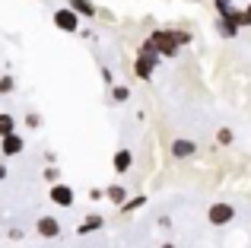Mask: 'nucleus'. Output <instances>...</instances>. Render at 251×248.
<instances>
[{
    "label": "nucleus",
    "mask_w": 251,
    "mask_h": 248,
    "mask_svg": "<svg viewBox=\"0 0 251 248\" xmlns=\"http://www.w3.org/2000/svg\"><path fill=\"white\" fill-rule=\"evenodd\" d=\"M48 200L54 207H74V188L64 185V181H54V185L48 188Z\"/></svg>",
    "instance_id": "6"
},
{
    "label": "nucleus",
    "mask_w": 251,
    "mask_h": 248,
    "mask_svg": "<svg viewBox=\"0 0 251 248\" xmlns=\"http://www.w3.org/2000/svg\"><path fill=\"white\" fill-rule=\"evenodd\" d=\"M213 3H216V13H220V16H226L229 10H235V6H232V0H213Z\"/></svg>",
    "instance_id": "22"
},
{
    "label": "nucleus",
    "mask_w": 251,
    "mask_h": 248,
    "mask_svg": "<svg viewBox=\"0 0 251 248\" xmlns=\"http://www.w3.org/2000/svg\"><path fill=\"white\" fill-rule=\"evenodd\" d=\"M235 220V207L229 204V200H216V204L207 207V223L216 226V229H223V226H229Z\"/></svg>",
    "instance_id": "2"
},
{
    "label": "nucleus",
    "mask_w": 251,
    "mask_h": 248,
    "mask_svg": "<svg viewBox=\"0 0 251 248\" xmlns=\"http://www.w3.org/2000/svg\"><path fill=\"white\" fill-rule=\"evenodd\" d=\"M140 54H156V45H153V42H150V38H147V42H143V45H140Z\"/></svg>",
    "instance_id": "23"
},
{
    "label": "nucleus",
    "mask_w": 251,
    "mask_h": 248,
    "mask_svg": "<svg viewBox=\"0 0 251 248\" xmlns=\"http://www.w3.org/2000/svg\"><path fill=\"white\" fill-rule=\"evenodd\" d=\"M159 61H162L159 54H140V51H137L134 74L140 76V80H153V74H156V67H159Z\"/></svg>",
    "instance_id": "5"
},
{
    "label": "nucleus",
    "mask_w": 251,
    "mask_h": 248,
    "mask_svg": "<svg viewBox=\"0 0 251 248\" xmlns=\"http://www.w3.org/2000/svg\"><path fill=\"white\" fill-rule=\"evenodd\" d=\"M6 175H10V169H6V166H0V181H3Z\"/></svg>",
    "instance_id": "26"
},
{
    "label": "nucleus",
    "mask_w": 251,
    "mask_h": 248,
    "mask_svg": "<svg viewBox=\"0 0 251 248\" xmlns=\"http://www.w3.org/2000/svg\"><path fill=\"white\" fill-rule=\"evenodd\" d=\"M102 191H105V198H108V200H111V204H115V207H121V204H124V200H127V198H130V191H127V188H124V185H121V181H115V185H108V188H102Z\"/></svg>",
    "instance_id": "12"
},
{
    "label": "nucleus",
    "mask_w": 251,
    "mask_h": 248,
    "mask_svg": "<svg viewBox=\"0 0 251 248\" xmlns=\"http://www.w3.org/2000/svg\"><path fill=\"white\" fill-rule=\"evenodd\" d=\"M159 248H178V245H175V242H162Z\"/></svg>",
    "instance_id": "27"
},
{
    "label": "nucleus",
    "mask_w": 251,
    "mask_h": 248,
    "mask_svg": "<svg viewBox=\"0 0 251 248\" xmlns=\"http://www.w3.org/2000/svg\"><path fill=\"white\" fill-rule=\"evenodd\" d=\"M108 93H111V102H127L130 99V86H124V83H111Z\"/></svg>",
    "instance_id": "15"
},
{
    "label": "nucleus",
    "mask_w": 251,
    "mask_h": 248,
    "mask_svg": "<svg viewBox=\"0 0 251 248\" xmlns=\"http://www.w3.org/2000/svg\"><path fill=\"white\" fill-rule=\"evenodd\" d=\"M67 6L76 13L80 19H92V16H99V10H96V3L92 0H67Z\"/></svg>",
    "instance_id": "11"
},
{
    "label": "nucleus",
    "mask_w": 251,
    "mask_h": 248,
    "mask_svg": "<svg viewBox=\"0 0 251 248\" xmlns=\"http://www.w3.org/2000/svg\"><path fill=\"white\" fill-rule=\"evenodd\" d=\"M51 19H54V25H57L61 32H70V35H76V32H80V16H76L70 6L54 10V13H51Z\"/></svg>",
    "instance_id": "4"
},
{
    "label": "nucleus",
    "mask_w": 251,
    "mask_h": 248,
    "mask_svg": "<svg viewBox=\"0 0 251 248\" xmlns=\"http://www.w3.org/2000/svg\"><path fill=\"white\" fill-rule=\"evenodd\" d=\"M25 127H32V130H38V127H42V115H35V112H29V115H25Z\"/></svg>",
    "instance_id": "21"
},
{
    "label": "nucleus",
    "mask_w": 251,
    "mask_h": 248,
    "mask_svg": "<svg viewBox=\"0 0 251 248\" xmlns=\"http://www.w3.org/2000/svg\"><path fill=\"white\" fill-rule=\"evenodd\" d=\"M102 198H105L102 188H89V200H102Z\"/></svg>",
    "instance_id": "25"
},
{
    "label": "nucleus",
    "mask_w": 251,
    "mask_h": 248,
    "mask_svg": "<svg viewBox=\"0 0 251 248\" xmlns=\"http://www.w3.org/2000/svg\"><path fill=\"white\" fill-rule=\"evenodd\" d=\"M150 42L156 45V54L159 57H178V42H175V35H172V29H153L150 32Z\"/></svg>",
    "instance_id": "1"
},
{
    "label": "nucleus",
    "mask_w": 251,
    "mask_h": 248,
    "mask_svg": "<svg viewBox=\"0 0 251 248\" xmlns=\"http://www.w3.org/2000/svg\"><path fill=\"white\" fill-rule=\"evenodd\" d=\"M197 149H201V147H197V140H191V137H175V140L169 143L172 159H178V162H181V159H194Z\"/></svg>",
    "instance_id": "3"
},
{
    "label": "nucleus",
    "mask_w": 251,
    "mask_h": 248,
    "mask_svg": "<svg viewBox=\"0 0 251 248\" xmlns=\"http://www.w3.org/2000/svg\"><path fill=\"white\" fill-rule=\"evenodd\" d=\"M42 178L48 181V185H54V181L61 178V169H54V166H51V169H45V172H42Z\"/></svg>",
    "instance_id": "20"
},
{
    "label": "nucleus",
    "mask_w": 251,
    "mask_h": 248,
    "mask_svg": "<svg viewBox=\"0 0 251 248\" xmlns=\"http://www.w3.org/2000/svg\"><path fill=\"white\" fill-rule=\"evenodd\" d=\"M102 80H105V86H111V83H115V74H111L108 67H102Z\"/></svg>",
    "instance_id": "24"
},
{
    "label": "nucleus",
    "mask_w": 251,
    "mask_h": 248,
    "mask_svg": "<svg viewBox=\"0 0 251 248\" xmlns=\"http://www.w3.org/2000/svg\"><path fill=\"white\" fill-rule=\"evenodd\" d=\"M13 93H16V76L3 74L0 76V96H13Z\"/></svg>",
    "instance_id": "18"
},
{
    "label": "nucleus",
    "mask_w": 251,
    "mask_h": 248,
    "mask_svg": "<svg viewBox=\"0 0 251 248\" xmlns=\"http://www.w3.org/2000/svg\"><path fill=\"white\" fill-rule=\"evenodd\" d=\"M172 35H175L178 48H184V45H191V42H194V35H191L188 29H172Z\"/></svg>",
    "instance_id": "19"
},
{
    "label": "nucleus",
    "mask_w": 251,
    "mask_h": 248,
    "mask_svg": "<svg viewBox=\"0 0 251 248\" xmlns=\"http://www.w3.org/2000/svg\"><path fill=\"white\" fill-rule=\"evenodd\" d=\"M23 149H25V137L19 134V130H13V134L0 137V153H3V156H19Z\"/></svg>",
    "instance_id": "9"
},
{
    "label": "nucleus",
    "mask_w": 251,
    "mask_h": 248,
    "mask_svg": "<svg viewBox=\"0 0 251 248\" xmlns=\"http://www.w3.org/2000/svg\"><path fill=\"white\" fill-rule=\"evenodd\" d=\"M130 169H134V149H127V147L115 149V156H111V172H118V175H127Z\"/></svg>",
    "instance_id": "8"
},
{
    "label": "nucleus",
    "mask_w": 251,
    "mask_h": 248,
    "mask_svg": "<svg viewBox=\"0 0 251 248\" xmlns=\"http://www.w3.org/2000/svg\"><path fill=\"white\" fill-rule=\"evenodd\" d=\"M245 13H248V16H251V3H248V6H245Z\"/></svg>",
    "instance_id": "28"
},
{
    "label": "nucleus",
    "mask_w": 251,
    "mask_h": 248,
    "mask_svg": "<svg viewBox=\"0 0 251 248\" xmlns=\"http://www.w3.org/2000/svg\"><path fill=\"white\" fill-rule=\"evenodd\" d=\"M140 207H147V194H137V198H127L121 204V210H124V217H130V213H137Z\"/></svg>",
    "instance_id": "14"
},
{
    "label": "nucleus",
    "mask_w": 251,
    "mask_h": 248,
    "mask_svg": "<svg viewBox=\"0 0 251 248\" xmlns=\"http://www.w3.org/2000/svg\"><path fill=\"white\" fill-rule=\"evenodd\" d=\"M232 143H235L232 127H216V147H232Z\"/></svg>",
    "instance_id": "16"
},
{
    "label": "nucleus",
    "mask_w": 251,
    "mask_h": 248,
    "mask_svg": "<svg viewBox=\"0 0 251 248\" xmlns=\"http://www.w3.org/2000/svg\"><path fill=\"white\" fill-rule=\"evenodd\" d=\"M216 32H220L226 42H232L235 35H239V23H235V16H232V10L226 13V16H220L216 19Z\"/></svg>",
    "instance_id": "10"
},
{
    "label": "nucleus",
    "mask_w": 251,
    "mask_h": 248,
    "mask_svg": "<svg viewBox=\"0 0 251 248\" xmlns=\"http://www.w3.org/2000/svg\"><path fill=\"white\" fill-rule=\"evenodd\" d=\"M105 226V220L99 217V213H89V217H83V223L76 226V236H89V232H99Z\"/></svg>",
    "instance_id": "13"
},
{
    "label": "nucleus",
    "mask_w": 251,
    "mask_h": 248,
    "mask_svg": "<svg viewBox=\"0 0 251 248\" xmlns=\"http://www.w3.org/2000/svg\"><path fill=\"white\" fill-rule=\"evenodd\" d=\"M35 232L42 239H57V236H61V220L51 217V213H45V217L35 220Z\"/></svg>",
    "instance_id": "7"
},
{
    "label": "nucleus",
    "mask_w": 251,
    "mask_h": 248,
    "mask_svg": "<svg viewBox=\"0 0 251 248\" xmlns=\"http://www.w3.org/2000/svg\"><path fill=\"white\" fill-rule=\"evenodd\" d=\"M13 130H16V118H13L10 112H0V137L13 134Z\"/></svg>",
    "instance_id": "17"
}]
</instances>
